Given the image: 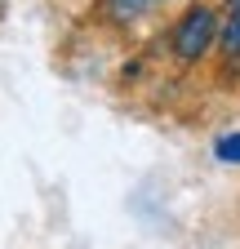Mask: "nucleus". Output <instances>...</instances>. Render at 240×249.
<instances>
[{
	"label": "nucleus",
	"mask_w": 240,
	"mask_h": 249,
	"mask_svg": "<svg viewBox=\"0 0 240 249\" xmlns=\"http://www.w3.org/2000/svg\"><path fill=\"white\" fill-rule=\"evenodd\" d=\"M156 0H103V9L116 18V22H129V18H138V14H147Z\"/></svg>",
	"instance_id": "7ed1b4c3"
},
{
	"label": "nucleus",
	"mask_w": 240,
	"mask_h": 249,
	"mask_svg": "<svg viewBox=\"0 0 240 249\" xmlns=\"http://www.w3.org/2000/svg\"><path fill=\"white\" fill-rule=\"evenodd\" d=\"M173 58L178 62H196V58H205L209 49H214V40H218V9L214 5H191L183 18L173 22Z\"/></svg>",
	"instance_id": "f257e3e1"
},
{
	"label": "nucleus",
	"mask_w": 240,
	"mask_h": 249,
	"mask_svg": "<svg viewBox=\"0 0 240 249\" xmlns=\"http://www.w3.org/2000/svg\"><path fill=\"white\" fill-rule=\"evenodd\" d=\"M218 45L227 58L240 62V0H227V9L218 14Z\"/></svg>",
	"instance_id": "f03ea898"
},
{
	"label": "nucleus",
	"mask_w": 240,
	"mask_h": 249,
	"mask_svg": "<svg viewBox=\"0 0 240 249\" xmlns=\"http://www.w3.org/2000/svg\"><path fill=\"white\" fill-rule=\"evenodd\" d=\"M214 156H218L223 165H240V134H223L214 142Z\"/></svg>",
	"instance_id": "20e7f679"
}]
</instances>
